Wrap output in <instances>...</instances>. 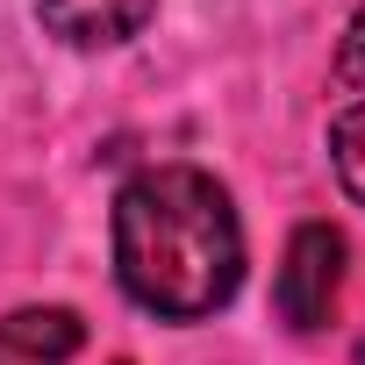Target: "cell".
<instances>
[{"mask_svg": "<svg viewBox=\"0 0 365 365\" xmlns=\"http://www.w3.org/2000/svg\"><path fill=\"white\" fill-rule=\"evenodd\" d=\"M115 279L165 322L215 315L244 279V222L201 165H150L115 194Z\"/></svg>", "mask_w": 365, "mask_h": 365, "instance_id": "obj_1", "label": "cell"}, {"mask_svg": "<svg viewBox=\"0 0 365 365\" xmlns=\"http://www.w3.org/2000/svg\"><path fill=\"white\" fill-rule=\"evenodd\" d=\"M336 294H344V230L336 222H301L287 237L272 301H279V315L294 329H322L336 315Z\"/></svg>", "mask_w": 365, "mask_h": 365, "instance_id": "obj_2", "label": "cell"}, {"mask_svg": "<svg viewBox=\"0 0 365 365\" xmlns=\"http://www.w3.org/2000/svg\"><path fill=\"white\" fill-rule=\"evenodd\" d=\"M36 15L72 51H115L158 15V0H36Z\"/></svg>", "mask_w": 365, "mask_h": 365, "instance_id": "obj_3", "label": "cell"}, {"mask_svg": "<svg viewBox=\"0 0 365 365\" xmlns=\"http://www.w3.org/2000/svg\"><path fill=\"white\" fill-rule=\"evenodd\" d=\"M86 344V322L72 308H15L0 322V365H65Z\"/></svg>", "mask_w": 365, "mask_h": 365, "instance_id": "obj_4", "label": "cell"}, {"mask_svg": "<svg viewBox=\"0 0 365 365\" xmlns=\"http://www.w3.org/2000/svg\"><path fill=\"white\" fill-rule=\"evenodd\" d=\"M329 165L344 179V194L365 201V93L351 108H336V122H329Z\"/></svg>", "mask_w": 365, "mask_h": 365, "instance_id": "obj_5", "label": "cell"}, {"mask_svg": "<svg viewBox=\"0 0 365 365\" xmlns=\"http://www.w3.org/2000/svg\"><path fill=\"white\" fill-rule=\"evenodd\" d=\"M336 79H344L351 93H365V8L351 15V36H344V51H336Z\"/></svg>", "mask_w": 365, "mask_h": 365, "instance_id": "obj_6", "label": "cell"}, {"mask_svg": "<svg viewBox=\"0 0 365 365\" xmlns=\"http://www.w3.org/2000/svg\"><path fill=\"white\" fill-rule=\"evenodd\" d=\"M358 365H365V336H358Z\"/></svg>", "mask_w": 365, "mask_h": 365, "instance_id": "obj_7", "label": "cell"}]
</instances>
